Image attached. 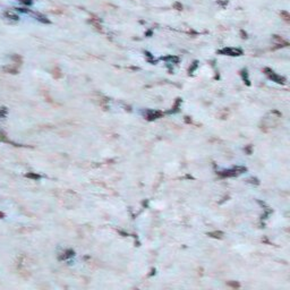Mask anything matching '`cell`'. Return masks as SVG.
Returning <instances> with one entry per match:
<instances>
[{
  "label": "cell",
  "mask_w": 290,
  "mask_h": 290,
  "mask_svg": "<svg viewBox=\"0 0 290 290\" xmlns=\"http://www.w3.org/2000/svg\"><path fill=\"white\" fill-rule=\"evenodd\" d=\"M246 170V168L244 167H237L234 168L231 170H224V171H220L219 175L222 176V177H234V176H237L238 174H242L244 171Z\"/></svg>",
  "instance_id": "cell-1"
},
{
  "label": "cell",
  "mask_w": 290,
  "mask_h": 290,
  "mask_svg": "<svg viewBox=\"0 0 290 290\" xmlns=\"http://www.w3.org/2000/svg\"><path fill=\"white\" fill-rule=\"evenodd\" d=\"M264 72H266L265 74L269 76V78H271V80L273 81V82H275V83H278V84H283V83H285V78H283L282 76H280V75H277V74H275L273 70H271L270 68H265V69H264Z\"/></svg>",
  "instance_id": "cell-2"
},
{
  "label": "cell",
  "mask_w": 290,
  "mask_h": 290,
  "mask_svg": "<svg viewBox=\"0 0 290 290\" xmlns=\"http://www.w3.org/2000/svg\"><path fill=\"white\" fill-rule=\"evenodd\" d=\"M221 55H228V56H240L242 51L240 49H235V48H224L222 50H220Z\"/></svg>",
  "instance_id": "cell-3"
},
{
  "label": "cell",
  "mask_w": 290,
  "mask_h": 290,
  "mask_svg": "<svg viewBox=\"0 0 290 290\" xmlns=\"http://www.w3.org/2000/svg\"><path fill=\"white\" fill-rule=\"evenodd\" d=\"M162 115L163 113L160 111H149L147 112L146 117L149 120H153V119H158V118H160Z\"/></svg>",
  "instance_id": "cell-4"
},
{
  "label": "cell",
  "mask_w": 290,
  "mask_h": 290,
  "mask_svg": "<svg viewBox=\"0 0 290 290\" xmlns=\"http://www.w3.org/2000/svg\"><path fill=\"white\" fill-rule=\"evenodd\" d=\"M209 235H210L211 237H214V238H222L223 232H221V231H214V232H210Z\"/></svg>",
  "instance_id": "cell-5"
},
{
  "label": "cell",
  "mask_w": 290,
  "mask_h": 290,
  "mask_svg": "<svg viewBox=\"0 0 290 290\" xmlns=\"http://www.w3.org/2000/svg\"><path fill=\"white\" fill-rule=\"evenodd\" d=\"M281 16H285V18H283V20H286V22H289L290 16H289V14H288L287 12H282L281 13Z\"/></svg>",
  "instance_id": "cell-6"
},
{
  "label": "cell",
  "mask_w": 290,
  "mask_h": 290,
  "mask_svg": "<svg viewBox=\"0 0 290 290\" xmlns=\"http://www.w3.org/2000/svg\"><path fill=\"white\" fill-rule=\"evenodd\" d=\"M228 286L232 287V288H239V287H240V285H239L238 282H229V283H228Z\"/></svg>",
  "instance_id": "cell-7"
},
{
  "label": "cell",
  "mask_w": 290,
  "mask_h": 290,
  "mask_svg": "<svg viewBox=\"0 0 290 290\" xmlns=\"http://www.w3.org/2000/svg\"><path fill=\"white\" fill-rule=\"evenodd\" d=\"M20 2H22V4L24 5H31L32 4V0H18Z\"/></svg>",
  "instance_id": "cell-8"
}]
</instances>
